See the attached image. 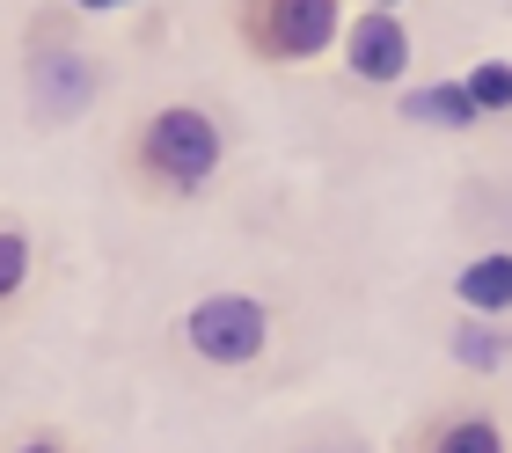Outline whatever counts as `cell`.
<instances>
[{
    "instance_id": "cell-16",
    "label": "cell",
    "mask_w": 512,
    "mask_h": 453,
    "mask_svg": "<svg viewBox=\"0 0 512 453\" xmlns=\"http://www.w3.org/2000/svg\"><path fill=\"white\" fill-rule=\"evenodd\" d=\"M366 8H403V0H366Z\"/></svg>"
},
{
    "instance_id": "cell-12",
    "label": "cell",
    "mask_w": 512,
    "mask_h": 453,
    "mask_svg": "<svg viewBox=\"0 0 512 453\" xmlns=\"http://www.w3.org/2000/svg\"><path fill=\"white\" fill-rule=\"evenodd\" d=\"M286 453H374V446H366L359 432H352V424H337V417H322V424H308V432H300Z\"/></svg>"
},
{
    "instance_id": "cell-15",
    "label": "cell",
    "mask_w": 512,
    "mask_h": 453,
    "mask_svg": "<svg viewBox=\"0 0 512 453\" xmlns=\"http://www.w3.org/2000/svg\"><path fill=\"white\" fill-rule=\"evenodd\" d=\"M66 8L88 22V15H125V8H139V0H66Z\"/></svg>"
},
{
    "instance_id": "cell-7",
    "label": "cell",
    "mask_w": 512,
    "mask_h": 453,
    "mask_svg": "<svg viewBox=\"0 0 512 453\" xmlns=\"http://www.w3.org/2000/svg\"><path fill=\"white\" fill-rule=\"evenodd\" d=\"M447 293H454L461 315H476V322H505V315H512V242L476 249L469 264L447 278Z\"/></svg>"
},
{
    "instance_id": "cell-6",
    "label": "cell",
    "mask_w": 512,
    "mask_h": 453,
    "mask_svg": "<svg viewBox=\"0 0 512 453\" xmlns=\"http://www.w3.org/2000/svg\"><path fill=\"white\" fill-rule=\"evenodd\" d=\"M403 453H512V432L491 402H439L403 432Z\"/></svg>"
},
{
    "instance_id": "cell-9",
    "label": "cell",
    "mask_w": 512,
    "mask_h": 453,
    "mask_svg": "<svg viewBox=\"0 0 512 453\" xmlns=\"http://www.w3.org/2000/svg\"><path fill=\"white\" fill-rule=\"evenodd\" d=\"M37 285V234L22 220H0V307H15Z\"/></svg>"
},
{
    "instance_id": "cell-10",
    "label": "cell",
    "mask_w": 512,
    "mask_h": 453,
    "mask_svg": "<svg viewBox=\"0 0 512 453\" xmlns=\"http://www.w3.org/2000/svg\"><path fill=\"white\" fill-rule=\"evenodd\" d=\"M505 351H512V337H505L498 322L461 315V329H454V359L469 366V373H498V366H505Z\"/></svg>"
},
{
    "instance_id": "cell-4",
    "label": "cell",
    "mask_w": 512,
    "mask_h": 453,
    "mask_svg": "<svg viewBox=\"0 0 512 453\" xmlns=\"http://www.w3.org/2000/svg\"><path fill=\"white\" fill-rule=\"evenodd\" d=\"M271 329H278L271 322V300L220 285V293H198L191 307H183L176 344L191 351L198 366H213V373H242V366H256L271 351Z\"/></svg>"
},
{
    "instance_id": "cell-11",
    "label": "cell",
    "mask_w": 512,
    "mask_h": 453,
    "mask_svg": "<svg viewBox=\"0 0 512 453\" xmlns=\"http://www.w3.org/2000/svg\"><path fill=\"white\" fill-rule=\"evenodd\" d=\"M461 88H469V103L483 117H512V59H476L461 66Z\"/></svg>"
},
{
    "instance_id": "cell-5",
    "label": "cell",
    "mask_w": 512,
    "mask_h": 453,
    "mask_svg": "<svg viewBox=\"0 0 512 453\" xmlns=\"http://www.w3.org/2000/svg\"><path fill=\"white\" fill-rule=\"evenodd\" d=\"M337 52H344V74H352L359 88H395L410 74L417 44H410V22L395 8H366V15H344Z\"/></svg>"
},
{
    "instance_id": "cell-14",
    "label": "cell",
    "mask_w": 512,
    "mask_h": 453,
    "mask_svg": "<svg viewBox=\"0 0 512 453\" xmlns=\"http://www.w3.org/2000/svg\"><path fill=\"white\" fill-rule=\"evenodd\" d=\"M476 198H483V205H469V212H483L491 234H505V242H512V176H505V183H476Z\"/></svg>"
},
{
    "instance_id": "cell-1",
    "label": "cell",
    "mask_w": 512,
    "mask_h": 453,
    "mask_svg": "<svg viewBox=\"0 0 512 453\" xmlns=\"http://www.w3.org/2000/svg\"><path fill=\"white\" fill-rule=\"evenodd\" d=\"M227 147H235V139H227V117L213 103L176 95V103H154L125 125L118 176L132 183V198H147V205H191L220 183Z\"/></svg>"
},
{
    "instance_id": "cell-2",
    "label": "cell",
    "mask_w": 512,
    "mask_h": 453,
    "mask_svg": "<svg viewBox=\"0 0 512 453\" xmlns=\"http://www.w3.org/2000/svg\"><path fill=\"white\" fill-rule=\"evenodd\" d=\"M15 59H22V110H30V125H44V132L81 125L110 88V66H103L96 44L81 37V15L66 8V0H44V8L22 22Z\"/></svg>"
},
{
    "instance_id": "cell-3",
    "label": "cell",
    "mask_w": 512,
    "mask_h": 453,
    "mask_svg": "<svg viewBox=\"0 0 512 453\" xmlns=\"http://www.w3.org/2000/svg\"><path fill=\"white\" fill-rule=\"evenodd\" d=\"M227 30L256 66H315L344 37V0H227Z\"/></svg>"
},
{
    "instance_id": "cell-8",
    "label": "cell",
    "mask_w": 512,
    "mask_h": 453,
    "mask_svg": "<svg viewBox=\"0 0 512 453\" xmlns=\"http://www.w3.org/2000/svg\"><path fill=\"white\" fill-rule=\"evenodd\" d=\"M395 110H403L410 125H439V132H476V125H483V110L469 103L461 74H454V81H432V88H410Z\"/></svg>"
},
{
    "instance_id": "cell-13",
    "label": "cell",
    "mask_w": 512,
    "mask_h": 453,
    "mask_svg": "<svg viewBox=\"0 0 512 453\" xmlns=\"http://www.w3.org/2000/svg\"><path fill=\"white\" fill-rule=\"evenodd\" d=\"M0 453H88V446H81L74 432H59V424H30V432H22V439H8Z\"/></svg>"
}]
</instances>
